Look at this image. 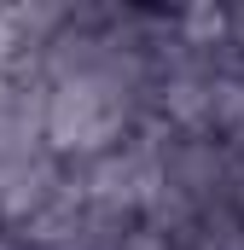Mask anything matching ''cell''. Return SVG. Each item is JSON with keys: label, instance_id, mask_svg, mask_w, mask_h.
<instances>
[{"label": "cell", "instance_id": "6da1fadb", "mask_svg": "<svg viewBox=\"0 0 244 250\" xmlns=\"http://www.w3.org/2000/svg\"><path fill=\"white\" fill-rule=\"evenodd\" d=\"M140 87L122 76H64L47 93V146L64 157H105L117 151Z\"/></svg>", "mask_w": 244, "mask_h": 250}]
</instances>
